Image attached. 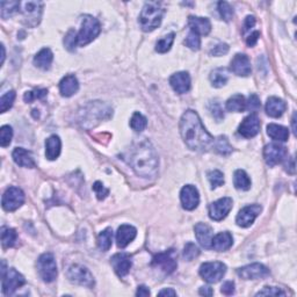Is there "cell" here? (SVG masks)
Returning a JSON list of instances; mask_svg holds the SVG:
<instances>
[{
    "label": "cell",
    "instance_id": "2e32d148",
    "mask_svg": "<svg viewBox=\"0 0 297 297\" xmlns=\"http://www.w3.org/2000/svg\"><path fill=\"white\" fill-rule=\"evenodd\" d=\"M260 127H261L260 119L255 113H253L241 121L239 128H238V132L243 137L252 138L259 134Z\"/></svg>",
    "mask_w": 297,
    "mask_h": 297
},
{
    "label": "cell",
    "instance_id": "11a10c76",
    "mask_svg": "<svg viewBox=\"0 0 297 297\" xmlns=\"http://www.w3.org/2000/svg\"><path fill=\"white\" fill-rule=\"evenodd\" d=\"M255 18L253 15H249L246 17L245 21H244V26H243V34H245L246 32H249L251 28L255 27Z\"/></svg>",
    "mask_w": 297,
    "mask_h": 297
},
{
    "label": "cell",
    "instance_id": "f35d334b",
    "mask_svg": "<svg viewBox=\"0 0 297 297\" xmlns=\"http://www.w3.org/2000/svg\"><path fill=\"white\" fill-rule=\"evenodd\" d=\"M148 126V120L144 115H142L141 113L136 111L134 113V115L131 116V120H130V127L135 130V131L141 132L147 128Z\"/></svg>",
    "mask_w": 297,
    "mask_h": 297
},
{
    "label": "cell",
    "instance_id": "44dd1931",
    "mask_svg": "<svg viewBox=\"0 0 297 297\" xmlns=\"http://www.w3.org/2000/svg\"><path fill=\"white\" fill-rule=\"evenodd\" d=\"M136 236H137V230H136L132 225H121L116 233L117 246H119L120 249H125V247L128 246L129 244L135 239Z\"/></svg>",
    "mask_w": 297,
    "mask_h": 297
},
{
    "label": "cell",
    "instance_id": "7c38bea8",
    "mask_svg": "<svg viewBox=\"0 0 297 297\" xmlns=\"http://www.w3.org/2000/svg\"><path fill=\"white\" fill-rule=\"evenodd\" d=\"M24 202L23 191L18 187H9L2 195L1 204L6 212H15Z\"/></svg>",
    "mask_w": 297,
    "mask_h": 297
},
{
    "label": "cell",
    "instance_id": "8d00e7d4",
    "mask_svg": "<svg viewBox=\"0 0 297 297\" xmlns=\"http://www.w3.org/2000/svg\"><path fill=\"white\" fill-rule=\"evenodd\" d=\"M0 8H1V12H0V15H1L2 19H7L13 15L15 12L19 11L20 8V2L19 1H1L0 2Z\"/></svg>",
    "mask_w": 297,
    "mask_h": 297
},
{
    "label": "cell",
    "instance_id": "83f0119b",
    "mask_svg": "<svg viewBox=\"0 0 297 297\" xmlns=\"http://www.w3.org/2000/svg\"><path fill=\"white\" fill-rule=\"evenodd\" d=\"M62 142L58 136L52 135L45 142V157L49 160H55L60 157Z\"/></svg>",
    "mask_w": 297,
    "mask_h": 297
},
{
    "label": "cell",
    "instance_id": "603a6c76",
    "mask_svg": "<svg viewBox=\"0 0 297 297\" xmlns=\"http://www.w3.org/2000/svg\"><path fill=\"white\" fill-rule=\"evenodd\" d=\"M79 89V83L78 79L76 78V76L73 74H67L65 76L60 83V92L62 97L69 98L72 97L73 94H76Z\"/></svg>",
    "mask_w": 297,
    "mask_h": 297
},
{
    "label": "cell",
    "instance_id": "f6af8a7d",
    "mask_svg": "<svg viewBox=\"0 0 297 297\" xmlns=\"http://www.w3.org/2000/svg\"><path fill=\"white\" fill-rule=\"evenodd\" d=\"M185 44L188 46V48L191 49V50H199L200 46H201V39H200V35H197L196 33L194 32H190V34H188L187 37H186L185 40Z\"/></svg>",
    "mask_w": 297,
    "mask_h": 297
},
{
    "label": "cell",
    "instance_id": "e575fe53",
    "mask_svg": "<svg viewBox=\"0 0 297 297\" xmlns=\"http://www.w3.org/2000/svg\"><path fill=\"white\" fill-rule=\"evenodd\" d=\"M215 152H217L222 156H229L232 152V147L229 143L228 138L225 136H219L215 139V144H213V148Z\"/></svg>",
    "mask_w": 297,
    "mask_h": 297
},
{
    "label": "cell",
    "instance_id": "c3c4849f",
    "mask_svg": "<svg viewBox=\"0 0 297 297\" xmlns=\"http://www.w3.org/2000/svg\"><path fill=\"white\" fill-rule=\"evenodd\" d=\"M256 296H286V293L276 287H265L256 294Z\"/></svg>",
    "mask_w": 297,
    "mask_h": 297
},
{
    "label": "cell",
    "instance_id": "836d02e7",
    "mask_svg": "<svg viewBox=\"0 0 297 297\" xmlns=\"http://www.w3.org/2000/svg\"><path fill=\"white\" fill-rule=\"evenodd\" d=\"M111 243H113V230L110 228H107L106 230L101 231L98 236V246L101 251L106 252L111 247Z\"/></svg>",
    "mask_w": 297,
    "mask_h": 297
},
{
    "label": "cell",
    "instance_id": "30bf717a",
    "mask_svg": "<svg viewBox=\"0 0 297 297\" xmlns=\"http://www.w3.org/2000/svg\"><path fill=\"white\" fill-rule=\"evenodd\" d=\"M265 162L268 166L273 167L288 159V151L286 147L278 143H271L264 148Z\"/></svg>",
    "mask_w": 297,
    "mask_h": 297
},
{
    "label": "cell",
    "instance_id": "5b68a950",
    "mask_svg": "<svg viewBox=\"0 0 297 297\" xmlns=\"http://www.w3.org/2000/svg\"><path fill=\"white\" fill-rule=\"evenodd\" d=\"M37 272L40 276L44 282H54L57 277V265L54 255L51 253H44L37 260Z\"/></svg>",
    "mask_w": 297,
    "mask_h": 297
},
{
    "label": "cell",
    "instance_id": "e0dca14e",
    "mask_svg": "<svg viewBox=\"0 0 297 297\" xmlns=\"http://www.w3.org/2000/svg\"><path fill=\"white\" fill-rule=\"evenodd\" d=\"M181 204L186 210H194L200 203V194L196 187L191 185H186L180 191Z\"/></svg>",
    "mask_w": 297,
    "mask_h": 297
},
{
    "label": "cell",
    "instance_id": "d6a6232c",
    "mask_svg": "<svg viewBox=\"0 0 297 297\" xmlns=\"http://www.w3.org/2000/svg\"><path fill=\"white\" fill-rule=\"evenodd\" d=\"M233 185L237 190L249 191L251 188V179L243 170H237L233 174Z\"/></svg>",
    "mask_w": 297,
    "mask_h": 297
},
{
    "label": "cell",
    "instance_id": "4316f807",
    "mask_svg": "<svg viewBox=\"0 0 297 297\" xmlns=\"http://www.w3.org/2000/svg\"><path fill=\"white\" fill-rule=\"evenodd\" d=\"M232 244H233V238H232L230 232H219L215 237H212V249L217 251V252H223V251L230 249Z\"/></svg>",
    "mask_w": 297,
    "mask_h": 297
},
{
    "label": "cell",
    "instance_id": "6125c7cd",
    "mask_svg": "<svg viewBox=\"0 0 297 297\" xmlns=\"http://www.w3.org/2000/svg\"><path fill=\"white\" fill-rule=\"evenodd\" d=\"M0 48H1V61H0V64H4V61H5V46H4V44H1L0 45Z\"/></svg>",
    "mask_w": 297,
    "mask_h": 297
},
{
    "label": "cell",
    "instance_id": "ab89813d",
    "mask_svg": "<svg viewBox=\"0 0 297 297\" xmlns=\"http://www.w3.org/2000/svg\"><path fill=\"white\" fill-rule=\"evenodd\" d=\"M15 97H17V94H15L14 91H8L2 95L1 99H0V111L1 113H6L9 108L13 106Z\"/></svg>",
    "mask_w": 297,
    "mask_h": 297
},
{
    "label": "cell",
    "instance_id": "4fadbf2b",
    "mask_svg": "<svg viewBox=\"0 0 297 297\" xmlns=\"http://www.w3.org/2000/svg\"><path fill=\"white\" fill-rule=\"evenodd\" d=\"M232 199L230 197H222L215 202H212L209 206V217L212 219V221L219 222L222 219H224L230 212V210L232 209Z\"/></svg>",
    "mask_w": 297,
    "mask_h": 297
},
{
    "label": "cell",
    "instance_id": "277c9868",
    "mask_svg": "<svg viewBox=\"0 0 297 297\" xmlns=\"http://www.w3.org/2000/svg\"><path fill=\"white\" fill-rule=\"evenodd\" d=\"M101 32V26L98 19L92 15H84L82 28L77 34V42L79 46H85L98 37Z\"/></svg>",
    "mask_w": 297,
    "mask_h": 297
},
{
    "label": "cell",
    "instance_id": "484cf974",
    "mask_svg": "<svg viewBox=\"0 0 297 297\" xmlns=\"http://www.w3.org/2000/svg\"><path fill=\"white\" fill-rule=\"evenodd\" d=\"M12 157H13L15 164H18L19 166L27 167V169H33V167H35V162H34V158L30 151L24 150L22 148H14Z\"/></svg>",
    "mask_w": 297,
    "mask_h": 297
},
{
    "label": "cell",
    "instance_id": "681fc988",
    "mask_svg": "<svg viewBox=\"0 0 297 297\" xmlns=\"http://www.w3.org/2000/svg\"><path fill=\"white\" fill-rule=\"evenodd\" d=\"M209 110L212 111V115L213 117H215V119L217 120L218 122H219V121H222L223 119H224V111H223L222 106L218 104L217 101L212 102V104H210Z\"/></svg>",
    "mask_w": 297,
    "mask_h": 297
},
{
    "label": "cell",
    "instance_id": "7dc6e473",
    "mask_svg": "<svg viewBox=\"0 0 297 297\" xmlns=\"http://www.w3.org/2000/svg\"><path fill=\"white\" fill-rule=\"evenodd\" d=\"M64 45L67 50L73 51L76 49V46L78 45V42H77V34L74 30H69V33L66 34L64 39Z\"/></svg>",
    "mask_w": 297,
    "mask_h": 297
},
{
    "label": "cell",
    "instance_id": "5bb4252c",
    "mask_svg": "<svg viewBox=\"0 0 297 297\" xmlns=\"http://www.w3.org/2000/svg\"><path fill=\"white\" fill-rule=\"evenodd\" d=\"M237 274L244 280H259L271 274L269 269L262 264H251L237 269Z\"/></svg>",
    "mask_w": 297,
    "mask_h": 297
},
{
    "label": "cell",
    "instance_id": "b9f144b4",
    "mask_svg": "<svg viewBox=\"0 0 297 297\" xmlns=\"http://www.w3.org/2000/svg\"><path fill=\"white\" fill-rule=\"evenodd\" d=\"M218 12L219 14H221V18L224 21H229L232 20V18H233V8L231 7L230 4L227 1H219L218 2Z\"/></svg>",
    "mask_w": 297,
    "mask_h": 297
},
{
    "label": "cell",
    "instance_id": "3957f363",
    "mask_svg": "<svg viewBox=\"0 0 297 297\" xmlns=\"http://www.w3.org/2000/svg\"><path fill=\"white\" fill-rule=\"evenodd\" d=\"M164 12L165 9L160 2L157 1H148L145 2L143 9H142L141 14H139L138 22L141 26L142 30L144 32H152L160 26L162 23Z\"/></svg>",
    "mask_w": 297,
    "mask_h": 297
},
{
    "label": "cell",
    "instance_id": "8fae6325",
    "mask_svg": "<svg viewBox=\"0 0 297 297\" xmlns=\"http://www.w3.org/2000/svg\"><path fill=\"white\" fill-rule=\"evenodd\" d=\"M152 266L160 268V271L167 275L172 274L178 267L174 250H169L166 252L158 253L154 255L152 259Z\"/></svg>",
    "mask_w": 297,
    "mask_h": 297
},
{
    "label": "cell",
    "instance_id": "4dcf8cb0",
    "mask_svg": "<svg viewBox=\"0 0 297 297\" xmlns=\"http://www.w3.org/2000/svg\"><path fill=\"white\" fill-rule=\"evenodd\" d=\"M229 79V73L228 70L225 67H219V69L213 70L212 74H210V82L213 87L219 88L223 87L224 85H227Z\"/></svg>",
    "mask_w": 297,
    "mask_h": 297
},
{
    "label": "cell",
    "instance_id": "f907efd6",
    "mask_svg": "<svg viewBox=\"0 0 297 297\" xmlns=\"http://www.w3.org/2000/svg\"><path fill=\"white\" fill-rule=\"evenodd\" d=\"M93 191H95V194H97L99 200H104L105 197L109 194V191H108L107 188L104 186V184L100 181H97L94 185H93Z\"/></svg>",
    "mask_w": 297,
    "mask_h": 297
},
{
    "label": "cell",
    "instance_id": "ba28073f",
    "mask_svg": "<svg viewBox=\"0 0 297 297\" xmlns=\"http://www.w3.org/2000/svg\"><path fill=\"white\" fill-rule=\"evenodd\" d=\"M227 273V266L223 262H204L200 267V275L208 283H217Z\"/></svg>",
    "mask_w": 297,
    "mask_h": 297
},
{
    "label": "cell",
    "instance_id": "d4e9b609",
    "mask_svg": "<svg viewBox=\"0 0 297 297\" xmlns=\"http://www.w3.org/2000/svg\"><path fill=\"white\" fill-rule=\"evenodd\" d=\"M287 105L282 99H278L276 97H271L267 99V102H266V113L267 115L271 117H277L282 116V114L286 111Z\"/></svg>",
    "mask_w": 297,
    "mask_h": 297
},
{
    "label": "cell",
    "instance_id": "f5cc1de1",
    "mask_svg": "<svg viewBox=\"0 0 297 297\" xmlns=\"http://www.w3.org/2000/svg\"><path fill=\"white\" fill-rule=\"evenodd\" d=\"M228 51H229V45L227 43H219V44L216 45L215 48L210 51V55L215 56V57H219V56L228 54Z\"/></svg>",
    "mask_w": 297,
    "mask_h": 297
},
{
    "label": "cell",
    "instance_id": "60d3db41",
    "mask_svg": "<svg viewBox=\"0 0 297 297\" xmlns=\"http://www.w3.org/2000/svg\"><path fill=\"white\" fill-rule=\"evenodd\" d=\"M46 94H48V89L45 88H36L34 89V91L30 92H26L23 95V100L27 102V104H30V102L37 100V99H43L46 97Z\"/></svg>",
    "mask_w": 297,
    "mask_h": 297
},
{
    "label": "cell",
    "instance_id": "6f0895ef",
    "mask_svg": "<svg viewBox=\"0 0 297 297\" xmlns=\"http://www.w3.org/2000/svg\"><path fill=\"white\" fill-rule=\"evenodd\" d=\"M200 295H204V296H212L213 290L210 288L209 286H204L200 288Z\"/></svg>",
    "mask_w": 297,
    "mask_h": 297
},
{
    "label": "cell",
    "instance_id": "7a4b0ae2",
    "mask_svg": "<svg viewBox=\"0 0 297 297\" xmlns=\"http://www.w3.org/2000/svg\"><path fill=\"white\" fill-rule=\"evenodd\" d=\"M125 159L136 174L144 179H154L158 174L159 159L152 144L143 139L129 148Z\"/></svg>",
    "mask_w": 297,
    "mask_h": 297
},
{
    "label": "cell",
    "instance_id": "f546056e",
    "mask_svg": "<svg viewBox=\"0 0 297 297\" xmlns=\"http://www.w3.org/2000/svg\"><path fill=\"white\" fill-rule=\"evenodd\" d=\"M267 134L276 142H286L289 138V130L286 127L274 125V123L267 126Z\"/></svg>",
    "mask_w": 297,
    "mask_h": 297
},
{
    "label": "cell",
    "instance_id": "db71d44e",
    "mask_svg": "<svg viewBox=\"0 0 297 297\" xmlns=\"http://www.w3.org/2000/svg\"><path fill=\"white\" fill-rule=\"evenodd\" d=\"M221 292L227 296L232 295V294L234 293V283L232 282V281H227L225 283H223Z\"/></svg>",
    "mask_w": 297,
    "mask_h": 297
},
{
    "label": "cell",
    "instance_id": "ac0fdd59",
    "mask_svg": "<svg viewBox=\"0 0 297 297\" xmlns=\"http://www.w3.org/2000/svg\"><path fill=\"white\" fill-rule=\"evenodd\" d=\"M110 264L113 266L115 273L119 275L120 277L126 276L130 272L132 262L131 258L127 253H117V255H113L110 259Z\"/></svg>",
    "mask_w": 297,
    "mask_h": 297
},
{
    "label": "cell",
    "instance_id": "52a82bcc",
    "mask_svg": "<svg viewBox=\"0 0 297 297\" xmlns=\"http://www.w3.org/2000/svg\"><path fill=\"white\" fill-rule=\"evenodd\" d=\"M2 276V282H1V288H2V294L4 295H13L17 292L19 288H21L26 284V280L21 275L17 269L11 268L7 269L5 273L1 274Z\"/></svg>",
    "mask_w": 297,
    "mask_h": 297
},
{
    "label": "cell",
    "instance_id": "9a60e30c",
    "mask_svg": "<svg viewBox=\"0 0 297 297\" xmlns=\"http://www.w3.org/2000/svg\"><path fill=\"white\" fill-rule=\"evenodd\" d=\"M261 212L262 207L259 206V204H251V206L245 207V208H243L238 212L236 217L237 225L241 228L251 227Z\"/></svg>",
    "mask_w": 297,
    "mask_h": 297
},
{
    "label": "cell",
    "instance_id": "9f6ffc18",
    "mask_svg": "<svg viewBox=\"0 0 297 297\" xmlns=\"http://www.w3.org/2000/svg\"><path fill=\"white\" fill-rule=\"evenodd\" d=\"M260 37V33L258 30H255V32H253L252 34H250L249 37L246 39V43L249 46H255L256 44V42H258Z\"/></svg>",
    "mask_w": 297,
    "mask_h": 297
},
{
    "label": "cell",
    "instance_id": "94428289",
    "mask_svg": "<svg viewBox=\"0 0 297 297\" xmlns=\"http://www.w3.org/2000/svg\"><path fill=\"white\" fill-rule=\"evenodd\" d=\"M286 171L288 173H290V174H294V173H295V160H294V158L290 159V164H287L286 165Z\"/></svg>",
    "mask_w": 297,
    "mask_h": 297
},
{
    "label": "cell",
    "instance_id": "d590c367",
    "mask_svg": "<svg viewBox=\"0 0 297 297\" xmlns=\"http://www.w3.org/2000/svg\"><path fill=\"white\" fill-rule=\"evenodd\" d=\"M17 239H18V234L14 229L5 228V227L1 229V244L4 249H9V247L14 246Z\"/></svg>",
    "mask_w": 297,
    "mask_h": 297
},
{
    "label": "cell",
    "instance_id": "7bdbcfd3",
    "mask_svg": "<svg viewBox=\"0 0 297 297\" xmlns=\"http://www.w3.org/2000/svg\"><path fill=\"white\" fill-rule=\"evenodd\" d=\"M12 137H13V130L9 126H2L0 129V145L2 148L7 147L11 143Z\"/></svg>",
    "mask_w": 297,
    "mask_h": 297
},
{
    "label": "cell",
    "instance_id": "9c48e42d",
    "mask_svg": "<svg viewBox=\"0 0 297 297\" xmlns=\"http://www.w3.org/2000/svg\"><path fill=\"white\" fill-rule=\"evenodd\" d=\"M67 277L72 283L87 288L94 287V277L87 268L82 265H72L67 269Z\"/></svg>",
    "mask_w": 297,
    "mask_h": 297
},
{
    "label": "cell",
    "instance_id": "bcb514c9",
    "mask_svg": "<svg viewBox=\"0 0 297 297\" xmlns=\"http://www.w3.org/2000/svg\"><path fill=\"white\" fill-rule=\"evenodd\" d=\"M199 255H200V250L194 243L186 244L184 249V258L187 260V261H191V260L197 258Z\"/></svg>",
    "mask_w": 297,
    "mask_h": 297
},
{
    "label": "cell",
    "instance_id": "be15d7a7",
    "mask_svg": "<svg viewBox=\"0 0 297 297\" xmlns=\"http://www.w3.org/2000/svg\"><path fill=\"white\" fill-rule=\"evenodd\" d=\"M296 119V114H294L293 115V120H292V122H293V129H294V132H296V127H295V120Z\"/></svg>",
    "mask_w": 297,
    "mask_h": 297
},
{
    "label": "cell",
    "instance_id": "91938a15",
    "mask_svg": "<svg viewBox=\"0 0 297 297\" xmlns=\"http://www.w3.org/2000/svg\"><path fill=\"white\" fill-rule=\"evenodd\" d=\"M176 293L174 290L171 289V288H167V289H164L162 292L158 293V296H175Z\"/></svg>",
    "mask_w": 297,
    "mask_h": 297
},
{
    "label": "cell",
    "instance_id": "6da1fadb",
    "mask_svg": "<svg viewBox=\"0 0 297 297\" xmlns=\"http://www.w3.org/2000/svg\"><path fill=\"white\" fill-rule=\"evenodd\" d=\"M179 129L185 144L191 150L206 152L213 148L216 138L207 131L196 111L191 109L186 110L181 116Z\"/></svg>",
    "mask_w": 297,
    "mask_h": 297
},
{
    "label": "cell",
    "instance_id": "816d5d0a",
    "mask_svg": "<svg viewBox=\"0 0 297 297\" xmlns=\"http://www.w3.org/2000/svg\"><path fill=\"white\" fill-rule=\"evenodd\" d=\"M260 108V100L255 94H251L249 100L246 101V109L251 111H256Z\"/></svg>",
    "mask_w": 297,
    "mask_h": 297
},
{
    "label": "cell",
    "instance_id": "8992f818",
    "mask_svg": "<svg viewBox=\"0 0 297 297\" xmlns=\"http://www.w3.org/2000/svg\"><path fill=\"white\" fill-rule=\"evenodd\" d=\"M20 11L23 14L24 23L29 27H35L40 23L43 12V2L24 1L20 2Z\"/></svg>",
    "mask_w": 297,
    "mask_h": 297
},
{
    "label": "cell",
    "instance_id": "74e56055",
    "mask_svg": "<svg viewBox=\"0 0 297 297\" xmlns=\"http://www.w3.org/2000/svg\"><path fill=\"white\" fill-rule=\"evenodd\" d=\"M174 33H171L169 34V35L162 37V39L156 43V51L159 52V54H165V52L169 51L170 49H171L173 42H174Z\"/></svg>",
    "mask_w": 297,
    "mask_h": 297
},
{
    "label": "cell",
    "instance_id": "1f68e13d",
    "mask_svg": "<svg viewBox=\"0 0 297 297\" xmlns=\"http://www.w3.org/2000/svg\"><path fill=\"white\" fill-rule=\"evenodd\" d=\"M229 111H236V113H241L246 109V100L241 94H236L231 97L227 101L225 105Z\"/></svg>",
    "mask_w": 297,
    "mask_h": 297
},
{
    "label": "cell",
    "instance_id": "680465c9",
    "mask_svg": "<svg viewBox=\"0 0 297 297\" xmlns=\"http://www.w3.org/2000/svg\"><path fill=\"white\" fill-rule=\"evenodd\" d=\"M137 296H148L150 295V290H148V287L145 286H139L137 289V293H136Z\"/></svg>",
    "mask_w": 297,
    "mask_h": 297
},
{
    "label": "cell",
    "instance_id": "ee69618b",
    "mask_svg": "<svg viewBox=\"0 0 297 297\" xmlns=\"http://www.w3.org/2000/svg\"><path fill=\"white\" fill-rule=\"evenodd\" d=\"M208 179L212 185V188H217L219 186L224 184V174L218 170H213V171L208 173Z\"/></svg>",
    "mask_w": 297,
    "mask_h": 297
},
{
    "label": "cell",
    "instance_id": "d6986e66",
    "mask_svg": "<svg viewBox=\"0 0 297 297\" xmlns=\"http://www.w3.org/2000/svg\"><path fill=\"white\" fill-rule=\"evenodd\" d=\"M230 69L232 72L239 77L250 76L251 71H252L251 62L245 54H237L234 56L231 61Z\"/></svg>",
    "mask_w": 297,
    "mask_h": 297
},
{
    "label": "cell",
    "instance_id": "ffe728a7",
    "mask_svg": "<svg viewBox=\"0 0 297 297\" xmlns=\"http://www.w3.org/2000/svg\"><path fill=\"white\" fill-rule=\"evenodd\" d=\"M195 236H196L197 241L200 245L204 249H212V229L207 225L206 223H197L194 228Z\"/></svg>",
    "mask_w": 297,
    "mask_h": 297
},
{
    "label": "cell",
    "instance_id": "7402d4cb",
    "mask_svg": "<svg viewBox=\"0 0 297 297\" xmlns=\"http://www.w3.org/2000/svg\"><path fill=\"white\" fill-rule=\"evenodd\" d=\"M170 84L172 88L179 94H185L191 88V77L188 72H178L174 73L170 78Z\"/></svg>",
    "mask_w": 297,
    "mask_h": 297
},
{
    "label": "cell",
    "instance_id": "f1b7e54d",
    "mask_svg": "<svg viewBox=\"0 0 297 297\" xmlns=\"http://www.w3.org/2000/svg\"><path fill=\"white\" fill-rule=\"evenodd\" d=\"M52 61H54L52 51L49 48H44L40 52H37L35 57H34V65L41 70H49L52 64Z\"/></svg>",
    "mask_w": 297,
    "mask_h": 297
},
{
    "label": "cell",
    "instance_id": "cb8c5ba5",
    "mask_svg": "<svg viewBox=\"0 0 297 297\" xmlns=\"http://www.w3.org/2000/svg\"><path fill=\"white\" fill-rule=\"evenodd\" d=\"M188 24H190L191 32L196 33L197 35H208L212 30V23L209 19L200 17H190L188 18Z\"/></svg>",
    "mask_w": 297,
    "mask_h": 297
}]
</instances>
